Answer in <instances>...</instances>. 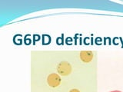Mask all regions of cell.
<instances>
[{
    "instance_id": "obj_1",
    "label": "cell",
    "mask_w": 123,
    "mask_h": 92,
    "mask_svg": "<svg viewBox=\"0 0 123 92\" xmlns=\"http://www.w3.org/2000/svg\"><path fill=\"white\" fill-rule=\"evenodd\" d=\"M47 81L48 84H49V86H51L52 87H55L60 84L61 78L57 74H51L48 77Z\"/></svg>"
},
{
    "instance_id": "obj_2",
    "label": "cell",
    "mask_w": 123,
    "mask_h": 92,
    "mask_svg": "<svg viewBox=\"0 0 123 92\" xmlns=\"http://www.w3.org/2000/svg\"><path fill=\"white\" fill-rule=\"evenodd\" d=\"M58 71L62 75H67L71 72V67L69 64L66 62H62L58 66Z\"/></svg>"
},
{
    "instance_id": "obj_4",
    "label": "cell",
    "mask_w": 123,
    "mask_h": 92,
    "mask_svg": "<svg viewBox=\"0 0 123 92\" xmlns=\"http://www.w3.org/2000/svg\"><path fill=\"white\" fill-rule=\"evenodd\" d=\"M70 92H73V91H72H72H70ZM76 92H79V91H76Z\"/></svg>"
},
{
    "instance_id": "obj_3",
    "label": "cell",
    "mask_w": 123,
    "mask_h": 92,
    "mask_svg": "<svg viewBox=\"0 0 123 92\" xmlns=\"http://www.w3.org/2000/svg\"><path fill=\"white\" fill-rule=\"evenodd\" d=\"M110 92H122L120 91H110Z\"/></svg>"
}]
</instances>
